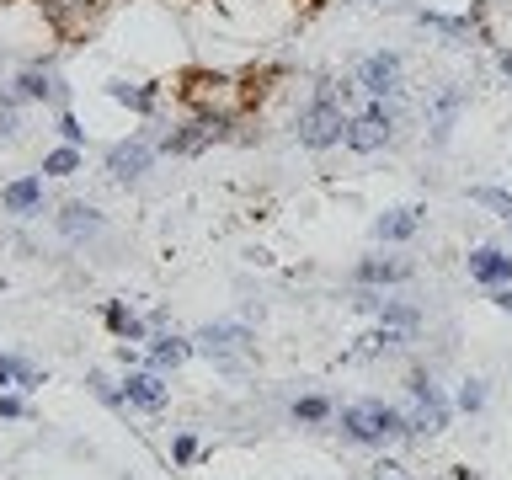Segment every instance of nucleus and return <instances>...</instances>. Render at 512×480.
<instances>
[{
    "mask_svg": "<svg viewBox=\"0 0 512 480\" xmlns=\"http://www.w3.org/2000/svg\"><path fill=\"white\" fill-rule=\"evenodd\" d=\"M342 432L363 448H384L390 438H406V411L384 406V400H352L342 406Z\"/></svg>",
    "mask_w": 512,
    "mask_h": 480,
    "instance_id": "1",
    "label": "nucleus"
},
{
    "mask_svg": "<svg viewBox=\"0 0 512 480\" xmlns=\"http://www.w3.org/2000/svg\"><path fill=\"white\" fill-rule=\"evenodd\" d=\"M395 134H400V112H395V102H379V96H368V102L347 118V150L352 155H379L384 144H395Z\"/></svg>",
    "mask_w": 512,
    "mask_h": 480,
    "instance_id": "2",
    "label": "nucleus"
},
{
    "mask_svg": "<svg viewBox=\"0 0 512 480\" xmlns=\"http://www.w3.org/2000/svg\"><path fill=\"white\" fill-rule=\"evenodd\" d=\"M347 118H352V112L342 102H331V96H310V102L299 107V118H294V139L304 144V150H331V144L347 139Z\"/></svg>",
    "mask_w": 512,
    "mask_h": 480,
    "instance_id": "3",
    "label": "nucleus"
},
{
    "mask_svg": "<svg viewBox=\"0 0 512 480\" xmlns=\"http://www.w3.org/2000/svg\"><path fill=\"white\" fill-rule=\"evenodd\" d=\"M352 80L363 86V96H379V102H395L400 91H406V59L395 54V48H379V54H363Z\"/></svg>",
    "mask_w": 512,
    "mask_h": 480,
    "instance_id": "4",
    "label": "nucleus"
},
{
    "mask_svg": "<svg viewBox=\"0 0 512 480\" xmlns=\"http://www.w3.org/2000/svg\"><path fill=\"white\" fill-rule=\"evenodd\" d=\"M230 134H235L230 112H198V118H187L176 134L160 139V150H166V155H198V150H208V144H219V139H230Z\"/></svg>",
    "mask_w": 512,
    "mask_h": 480,
    "instance_id": "5",
    "label": "nucleus"
},
{
    "mask_svg": "<svg viewBox=\"0 0 512 480\" xmlns=\"http://www.w3.org/2000/svg\"><path fill=\"white\" fill-rule=\"evenodd\" d=\"M411 390V411H406V432H443L448 427V400L438 395V384H432L422 368L406 379Z\"/></svg>",
    "mask_w": 512,
    "mask_h": 480,
    "instance_id": "6",
    "label": "nucleus"
},
{
    "mask_svg": "<svg viewBox=\"0 0 512 480\" xmlns=\"http://www.w3.org/2000/svg\"><path fill=\"white\" fill-rule=\"evenodd\" d=\"M155 155H160V144H155L150 134L118 139V144L107 150V171H112V182H139V176L155 166Z\"/></svg>",
    "mask_w": 512,
    "mask_h": 480,
    "instance_id": "7",
    "label": "nucleus"
},
{
    "mask_svg": "<svg viewBox=\"0 0 512 480\" xmlns=\"http://www.w3.org/2000/svg\"><path fill=\"white\" fill-rule=\"evenodd\" d=\"M192 342H198L208 358H219V363H240V358H246V352L256 347V336L240 326V320H219V326H203L198 336H192Z\"/></svg>",
    "mask_w": 512,
    "mask_h": 480,
    "instance_id": "8",
    "label": "nucleus"
},
{
    "mask_svg": "<svg viewBox=\"0 0 512 480\" xmlns=\"http://www.w3.org/2000/svg\"><path fill=\"white\" fill-rule=\"evenodd\" d=\"M464 86H438L427 96V139H432V150H443L448 134H454V123H459V112H464Z\"/></svg>",
    "mask_w": 512,
    "mask_h": 480,
    "instance_id": "9",
    "label": "nucleus"
},
{
    "mask_svg": "<svg viewBox=\"0 0 512 480\" xmlns=\"http://www.w3.org/2000/svg\"><path fill=\"white\" fill-rule=\"evenodd\" d=\"M422 224H427V208L422 203H400V208H390V214L374 219V235L384 240V246H400V240H416Z\"/></svg>",
    "mask_w": 512,
    "mask_h": 480,
    "instance_id": "10",
    "label": "nucleus"
},
{
    "mask_svg": "<svg viewBox=\"0 0 512 480\" xmlns=\"http://www.w3.org/2000/svg\"><path fill=\"white\" fill-rule=\"evenodd\" d=\"M102 230H107V219L96 214L91 203H64L59 208V235L70 240V246H86V240H96Z\"/></svg>",
    "mask_w": 512,
    "mask_h": 480,
    "instance_id": "11",
    "label": "nucleus"
},
{
    "mask_svg": "<svg viewBox=\"0 0 512 480\" xmlns=\"http://www.w3.org/2000/svg\"><path fill=\"white\" fill-rule=\"evenodd\" d=\"M470 278L486 283V288L512 283V256H507L502 246H475V251H470Z\"/></svg>",
    "mask_w": 512,
    "mask_h": 480,
    "instance_id": "12",
    "label": "nucleus"
},
{
    "mask_svg": "<svg viewBox=\"0 0 512 480\" xmlns=\"http://www.w3.org/2000/svg\"><path fill=\"white\" fill-rule=\"evenodd\" d=\"M352 278L363 288H384V283H406L411 278V262H400V256H363L358 267H352Z\"/></svg>",
    "mask_w": 512,
    "mask_h": 480,
    "instance_id": "13",
    "label": "nucleus"
},
{
    "mask_svg": "<svg viewBox=\"0 0 512 480\" xmlns=\"http://www.w3.org/2000/svg\"><path fill=\"white\" fill-rule=\"evenodd\" d=\"M0 208H6V214H38L43 208V176H16V182H6Z\"/></svg>",
    "mask_w": 512,
    "mask_h": 480,
    "instance_id": "14",
    "label": "nucleus"
},
{
    "mask_svg": "<svg viewBox=\"0 0 512 480\" xmlns=\"http://www.w3.org/2000/svg\"><path fill=\"white\" fill-rule=\"evenodd\" d=\"M16 96H22V102H59V75L48 70V64H27V70L16 75Z\"/></svg>",
    "mask_w": 512,
    "mask_h": 480,
    "instance_id": "15",
    "label": "nucleus"
},
{
    "mask_svg": "<svg viewBox=\"0 0 512 480\" xmlns=\"http://www.w3.org/2000/svg\"><path fill=\"white\" fill-rule=\"evenodd\" d=\"M406 347V331L400 326H374L368 336H358V347L347 352V363H368V358H384V352Z\"/></svg>",
    "mask_w": 512,
    "mask_h": 480,
    "instance_id": "16",
    "label": "nucleus"
},
{
    "mask_svg": "<svg viewBox=\"0 0 512 480\" xmlns=\"http://www.w3.org/2000/svg\"><path fill=\"white\" fill-rule=\"evenodd\" d=\"M166 384H160V374H128L123 379V400L128 406H144V411H160L166 406Z\"/></svg>",
    "mask_w": 512,
    "mask_h": 480,
    "instance_id": "17",
    "label": "nucleus"
},
{
    "mask_svg": "<svg viewBox=\"0 0 512 480\" xmlns=\"http://www.w3.org/2000/svg\"><path fill=\"white\" fill-rule=\"evenodd\" d=\"M112 102H123V107H134V112H144V118H150V112L160 107V91H155V86H128V80H118V86H112Z\"/></svg>",
    "mask_w": 512,
    "mask_h": 480,
    "instance_id": "18",
    "label": "nucleus"
},
{
    "mask_svg": "<svg viewBox=\"0 0 512 480\" xmlns=\"http://www.w3.org/2000/svg\"><path fill=\"white\" fill-rule=\"evenodd\" d=\"M107 326L118 331V336H128V342H139V336H144V320L128 310V304H118V299L107 304Z\"/></svg>",
    "mask_w": 512,
    "mask_h": 480,
    "instance_id": "19",
    "label": "nucleus"
},
{
    "mask_svg": "<svg viewBox=\"0 0 512 480\" xmlns=\"http://www.w3.org/2000/svg\"><path fill=\"white\" fill-rule=\"evenodd\" d=\"M192 358V342H182V336H160L155 342V368H182Z\"/></svg>",
    "mask_w": 512,
    "mask_h": 480,
    "instance_id": "20",
    "label": "nucleus"
},
{
    "mask_svg": "<svg viewBox=\"0 0 512 480\" xmlns=\"http://www.w3.org/2000/svg\"><path fill=\"white\" fill-rule=\"evenodd\" d=\"M422 27L432 32H448V38H470V16H443V11H422Z\"/></svg>",
    "mask_w": 512,
    "mask_h": 480,
    "instance_id": "21",
    "label": "nucleus"
},
{
    "mask_svg": "<svg viewBox=\"0 0 512 480\" xmlns=\"http://www.w3.org/2000/svg\"><path fill=\"white\" fill-rule=\"evenodd\" d=\"M326 416H331V400H326V395H304V400H294V422L320 427Z\"/></svg>",
    "mask_w": 512,
    "mask_h": 480,
    "instance_id": "22",
    "label": "nucleus"
},
{
    "mask_svg": "<svg viewBox=\"0 0 512 480\" xmlns=\"http://www.w3.org/2000/svg\"><path fill=\"white\" fill-rule=\"evenodd\" d=\"M16 102H22V96H16V91H0V139H16V134H22V118H16Z\"/></svg>",
    "mask_w": 512,
    "mask_h": 480,
    "instance_id": "23",
    "label": "nucleus"
},
{
    "mask_svg": "<svg viewBox=\"0 0 512 480\" xmlns=\"http://www.w3.org/2000/svg\"><path fill=\"white\" fill-rule=\"evenodd\" d=\"M43 171H48V176H75V171H80V150H75V144H64V150L43 155Z\"/></svg>",
    "mask_w": 512,
    "mask_h": 480,
    "instance_id": "24",
    "label": "nucleus"
},
{
    "mask_svg": "<svg viewBox=\"0 0 512 480\" xmlns=\"http://www.w3.org/2000/svg\"><path fill=\"white\" fill-rule=\"evenodd\" d=\"M470 198H475V203H486L491 214L512 219V192H502V187H470Z\"/></svg>",
    "mask_w": 512,
    "mask_h": 480,
    "instance_id": "25",
    "label": "nucleus"
},
{
    "mask_svg": "<svg viewBox=\"0 0 512 480\" xmlns=\"http://www.w3.org/2000/svg\"><path fill=\"white\" fill-rule=\"evenodd\" d=\"M0 384H38V374L22 358H0Z\"/></svg>",
    "mask_w": 512,
    "mask_h": 480,
    "instance_id": "26",
    "label": "nucleus"
},
{
    "mask_svg": "<svg viewBox=\"0 0 512 480\" xmlns=\"http://www.w3.org/2000/svg\"><path fill=\"white\" fill-rule=\"evenodd\" d=\"M368 480H411V475H406V464H400V459H374V464H368Z\"/></svg>",
    "mask_w": 512,
    "mask_h": 480,
    "instance_id": "27",
    "label": "nucleus"
},
{
    "mask_svg": "<svg viewBox=\"0 0 512 480\" xmlns=\"http://www.w3.org/2000/svg\"><path fill=\"white\" fill-rule=\"evenodd\" d=\"M486 406V384L480 379H464V390H459V411H480Z\"/></svg>",
    "mask_w": 512,
    "mask_h": 480,
    "instance_id": "28",
    "label": "nucleus"
},
{
    "mask_svg": "<svg viewBox=\"0 0 512 480\" xmlns=\"http://www.w3.org/2000/svg\"><path fill=\"white\" fill-rule=\"evenodd\" d=\"M59 134H64V144H75V150H80V139H86V128H80V118H75V112H59Z\"/></svg>",
    "mask_w": 512,
    "mask_h": 480,
    "instance_id": "29",
    "label": "nucleus"
},
{
    "mask_svg": "<svg viewBox=\"0 0 512 480\" xmlns=\"http://www.w3.org/2000/svg\"><path fill=\"white\" fill-rule=\"evenodd\" d=\"M171 454H176V464H192V459H198V443H192L187 432H182V438H176V448H171Z\"/></svg>",
    "mask_w": 512,
    "mask_h": 480,
    "instance_id": "30",
    "label": "nucleus"
},
{
    "mask_svg": "<svg viewBox=\"0 0 512 480\" xmlns=\"http://www.w3.org/2000/svg\"><path fill=\"white\" fill-rule=\"evenodd\" d=\"M491 304H496V310H507V315H512V283H502V288H491Z\"/></svg>",
    "mask_w": 512,
    "mask_h": 480,
    "instance_id": "31",
    "label": "nucleus"
},
{
    "mask_svg": "<svg viewBox=\"0 0 512 480\" xmlns=\"http://www.w3.org/2000/svg\"><path fill=\"white\" fill-rule=\"evenodd\" d=\"M0 416H22V400H16V395H0Z\"/></svg>",
    "mask_w": 512,
    "mask_h": 480,
    "instance_id": "32",
    "label": "nucleus"
},
{
    "mask_svg": "<svg viewBox=\"0 0 512 480\" xmlns=\"http://www.w3.org/2000/svg\"><path fill=\"white\" fill-rule=\"evenodd\" d=\"M454 480H475V475H470V470H454Z\"/></svg>",
    "mask_w": 512,
    "mask_h": 480,
    "instance_id": "33",
    "label": "nucleus"
}]
</instances>
